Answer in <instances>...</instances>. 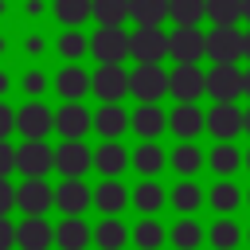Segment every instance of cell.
I'll return each instance as SVG.
<instances>
[{
	"label": "cell",
	"instance_id": "6da1fadb",
	"mask_svg": "<svg viewBox=\"0 0 250 250\" xmlns=\"http://www.w3.org/2000/svg\"><path fill=\"white\" fill-rule=\"evenodd\" d=\"M242 55H246V35L238 31V23H215V31H207L211 62H238Z\"/></svg>",
	"mask_w": 250,
	"mask_h": 250
},
{
	"label": "cell",
	"instance_id": "7a4b0ae2",
	"mask_svg": "<svg viewBox=\"0 0 250 250\" xmlns=\"http://www.w3.org/2000/svg\"><path fill=\"white\" fill-rule=\"evenodd\" d=\"M168 82H172V74H164L160 62H141L129 74V94L141 98V102H160L168 94Z\"/></svg>",
	"mask_w": 250,
	"mask_h": 250
},
{
	"label": "cell",
	"instance_id": "3957f363",
	"mask_svg": "<svg viewBox=\"0 0 250 250\" xmlns=\"http://www.w3.org/2000/svg\"><path fill=\"white\" fill-rule=\"evenodd\" d=\"M168 55L176 62H199L207 55V35L195 31V23H176V31H168Z\"/></svg>",
	"mask_w": 250,
	"mask_h": 250
},
{
	"label": "cell",
	"instance_id": "277c9868",
	"mask_svg": "<svg viewBox=\"0 0 250 250\" xmlns=\"http://www.w3.org/2000/svg\"><path fill=\"white\" fill-rule=\"evenodd\" d=\"M207 94L215 102H234L238 94H246V74L234 62H215L207 70Z\"/></svg>",
	"mask_w": 250,
	"mask_h": 250
},
{
	"label": "cell",
	"instance_id": "5b68a950",
	"mask_svg": "<svg viewBox=\"0 0 250 250\" xmlns=\"http://www.w3.org/2000/svg\"><path fill=\"white\" fill-rule=\"evenodd\" d=\"M90 51L98 62H125V55H133L121 23H102V31H94V39H90Z\"/></svg>",
	"mask_w": 250,
	"mask_h": 250
},
{
	"label": "cell",
	"instance_id": "8992f818",
	"mask_svg": "<svg viewBox=\"0 0 250 250\" xmlns=\"http://www.w3.org/2000/svg\"><path fill=\"white\" fill-rule=\"evenodd\" d=\"M55 203V188L43 180V176H27L20 188H16V207L23 215H47Z\"/></svg>",
	"mask_w": 250,
	"mask_h": 250
},
{
	"label": "cell",
	"instance_id": "52a82bcc",
	"mask_svg": "<svg viewBox=\"0 0 250 250\" xmlns=\"http://www.w3.org/2000/svg\"><path fill=\"white\" fill-rule=\"evenodd\" d=\"M168 94H172L176 102H195L199 94H207V74H203L195 62H176L172 82H168Z\"/></svg>",
	"mask_w": 250,
	"mask_h": 250
},
{
	"label": "cell",
	"instance_id": "ba28073f",
	"mask_svg": "<svg viewBox=\"0 0 250 250\" xmlns=\"http://www.w3.org/2000/svg\"><path fill=\"white\" fill-rule=\"evenodd\" d=\"M129 51H133L137 62H160L168 55V35L160 27H141L137 23V31L129 35Z\"/></svg>",
	"mask_w": 250,
	"mask_h": 250
},
{
	"label": "cell",
	"instance_id": "9c48e42d",
	"mask_svg": "<svg viewBox=\"0 0 250 250\" xmlns=\"http://www.w3.org/2000/svg\"><path fill=\"white\" fill-rule=\"evenodd\" d=\"M16 152H20V172L23 176H47L55 168V148H47L43 137H23V145Z\"/></svg>",
	"mask_w": 250,
	"mask_h": 250
},
{
	"label": "cell",
	"instance_id": "30bf717a",
	"mask_svg": "<svg viewBox=\"0 0 250 250\" xmlns=\"http://www.w3.org/2000/svg\"><path fill=\"white\" fill-rule=\"evenodd\" d=\"M207 129L215 133V141H230L246 129V113L234 102H215V109L207 113Z\"/></svg>",
	"mask_w": 250,
	"mask_h": 250
},
{
	"label": "cell",
	"instance_id": "8fae6325",
	"mask_svg": "<svg viewBox=\"0 0 250 250\" xmlns=\"http://www.w3.org/2000/svg\"><path fill=\"white\" fill-rule=\"evenodd\" d=\"M125 90H129V74H125L121 62H102V66L94 70V94H98L102 102H121Z\"/></svg>",
	"mask_w": 250,
	"mask_h": 250
},
{
	"label": "cell",
	"instance_id": "7c38bea8",
	"mask_svg": "<svg viewBox=\"0 0 250 250\" xmlns=\"http://www.w3.org/2000/svg\"><path fill=\"white\" fill-rule=\"evenodd\" d=\"M168 129H172L180 141H195V137L207 129V113H203L195 102H180V105L168 113Z\"/></svg>",
	"mask_w": 250,
	"mask_h": 250
},
{
	"label": "cell",
	"instance_id": "4fadbf2b",
	"mask_svg": "<svg viewBox=\"0 0 250 250\" xmlns=\"http://www.w3.org/2000/svg\"><path fill=\"white\" fill-rule=\"evenodd\" d=\"M55 168H59L62 176H82V172H90V168H94V152L82 145V137L62 141V145L55 148Z\"/></svg>",
	"mask_w": 250,
	"mask_h": 250
},
{
	"label": "cell",
	"instance_id": "5bb4252c",
	"mask_svg": "<svg viewBox=\"0 0 250 250\" xmlns=\"http://www.w3.org/2000/svg\"><path fill=\"white\" fill-rule=\"evenodd\" d=\"M16 129H20L23 137H47V133L55 129V113L35 98V102H27V105L16 109Z\"/></svg>",
	"mask_w": 250,
	"mask_h": 250
},
{
	"label": "cell",
	"instance_id": "9a60e30c",
	"mask_svg": "<svg viewBox=\"0 0 250 250\" xmlns=\"http://www.w3.org/2000/svg\"><path fill=\"white\" fill-rule=\"evenodd\" d=\"M90 203H94V191H90L78 176H66V180L55 188V207H59L62 215H82Z\"/></svg>",
	"mask_w": 250,
	"mask_h": 250
},
{
	"label": "cell",
	"instance_id": "2e32d148",
	"mask_svg": "<svg viewBox=\"0 0 250 250\" xmlns=\"http://www.w3.org/2000/svg\"><path fill=\"white\" fill-rule=\"evenodd\" d=\"M55 129L62 133V141H74V137H86L94 129V117L82 102H66L59 113H55Z\"/></svg>",
	"mask_w": 250,
	"mask_h": 250
},
{
	"label": "cell",
	"instance_id": "e0dca14e",
	"mask_svg": "<svg viewBox=\"0 0 250 250\" xmlns=\"http://www.w3.org/2000/svg\"><path fill=\"white\" fill-rule=\"evenodd\" d=\"M55 242V227L43 219V215H27L20 227H16V246L20 250H47Z\"/></svg>",
	"mask_w": 250,
	"mask_h": 250
},
{
	"label": "cell",
	"instance_id": "ac0fdd59",
	"mask_svg": "<svg viewBox=\"0 0 250 250\" xmlns=\"http://www.w3.org/2000/svg\"><path fill=\"white\" fill-rule=\"evenodd\" d=\"M55 90H59L66 102H82V98L94 90V78H90L78 62H66V66L55 74Z\"/></svg>",
	"mask_w": 250,
	"mask_h": 250
},
{
	"label": "cell",
	"instance_id": "d6986e66",
	"mask_svg": "<svg viewBox=\"0 0 250 250\" xmlns=\"http://www.w3.org/2000/svg\"><path fill=\"white\" fill-rule=\"evenodd\" d=\"M94 129L102 137H121L125 129H133V113H125L117 102H105L98 113H94Z\"/></svg>",
	"mask_w": 250,
	"mask_h": 250
},
{
	"label": "cell",
	"instance_id": "ffe728a7",
	"mask_svg": "<svg viewBox=\"0 0 250 250\" xmlns=\"http://www.w3.org/2000/svg\"><path fill=\"white\" fill-rule=\"evenodd\" d=\"M129 160H133V152H125V145H117L113 137H105V145L94 148V168H98L102 176H117V172H125Z\"/></svg>",
	"mask_w": 250,
	"mask_h": 250
},
{
	"label": "cell",
	"instance_id": "44dd1931",
	"mask_svg": "<svg viewBox=\"0 0 250 250\" xmlns=\"http://www.w3.org/2000/svg\"><path fill=\"white\" fill-rule=\"evenodd\" d=\"M172 16V0H129V20L141 27H160Z\"/></svg>",
	"mask_w": 250,
	"mask_h": 250
},
{
	"label": "cell",
	"instance_id": "7402d4cb",
	"mask_svg": "<svg viewBox=\"0 0 250 250\" xmlns=\"http://www.w3.org/2000/svg\"><path fill=\"white\" fill-rule=\"evenodd\" d=\"M90 238H94V230H90L78 215H66V219L55 227V242H59L62 250H86Z\"/></svg>",
	"mask_w": 250,
	"mask_h": 250
},
{
	"label": "cell",
	"instance_id": "603a6c76",
	"mask_svg": "<svg viewBox=\"0 0 250 250\" xmlns=\"http://www.w3.org/2000/svg\"><path fill=\"white\" fill-rule=\"evenodd\" d=\"M168 129V117L160 113V105L156 102H141V109L133 113V133H141L145 141H152V137H160Z\"/></svg>",
	"mask_w": 250,
	"mask_h": 250
},
{
	"label": "cell",
	"instance_id": "cb8c5ba5",
	"mask_svg": "<svg viewBox=\"0 0 250 250\" xmlns=\"http://www.w3.org/2000/svg\"><path fill=\"white\" fill-rule=\"evenodd\" d=\"M125 199H129V191H125V184H117L113 176H109L105 184L94 188V207H98L102 215H117V211H125Z\"/></svg>",
	"mask_w": 250,
	"mask_h": 250
},
{
	"label": "cell",
	"instance_id": "d4e9b609",
	"mask_svg": "<svg viewBox=\"0 0 250 250\" xmlns=\"http://www.w3.org/2000/svg\"><path fill=\"white\" fill-rule=\"evenodd\" d=\"M207 203H211L219 215H230V211H238V203H242V188L230 184V180H219V184L207 191Z\"/></svg>",
	"mask_w": 250,
	"mask_h": 250
},
{
	"label": "cell",
	"instance_id": "484cf974",
	"mask_svg": "<svg viewBox=\"0 0 250 250\" xmlns=\"http://www.w3.org/2000/svg\"><path fill=\"white\" fill-rule=\"evenodd\" d=\"M125 238H129V230H125V223L121 219H102L98 227H94V242L102 246V250H121L125 246Z\"/></svg>",
	"mask_w": 250,
	"mask_h": 250
},
{
	"label": "cell",
	"instance_id": "4316f807",
	"mask_svg": "<svg viewBox=\"0 0 250 250\" xmlns=\"http://www.w3.org/2000/svg\"><path fill=\"white\" fill-rule=\"evenodd\" d=\"M172 207H176L180 215L199 211V207H203V188H199V184H191V180H180V184L172 188Z\"/></svg>",
	"mask_w": 250,
	"mask_h": 250
},
{
	"label": "cell",
	"instance_id": "83f0119b",
	"mask_svg": "<svg viewBox=\"0 0 250 250\" xmlns=\"http://www.w3.org/2000/svg\"><path fill=\"white\" fill-rule=\"evenodd\" d=\"M207 238H211V246H215V250H234V246L242 242V230H238V223H234V219H227V215H223V219H215V223H211Z\"/></svg>",
	"mask_w": 250,
	"mask_h": 250
},
{
	"label": "cell",
	"instance_id": "f1b7e54d",
	"mask_svg": "<svg viewBox=\"0 0 250 250\" xmlns=\"http://www.w3.org/2000/svg\"><path fill=\"white\" fill-rule=\"evenodd\" d=\"M55 16L66 27H78L94 16V0H55Z\"/></svg>",
	"mask_w": 250,
	"mask_h": 250
},
{
	"label": "cell",
	"instance_id": "f546056e",
	"mask_svg": "<svg viewBox=\"0 0 250 250\" xmlns=\"http://www.w3.org/2000/svg\"><path fill=\"white\" fill-rule=\"evenodd\" d=\"M242 164H246V156H242L230 141H219V145H215V152H211V168H215L219 176H230V172H238Z\"/></svg>",
	"mask_w": 250,
	"mask_h": 250
},
{
	"label": "cell",
	"instance_id": "4dcf8cb0",
	"mask_svg": "<svg viewBox=\"0 0 250 250\" xmlns=\"http://www.w3.org/2000/svg\"><path fill=\"white\" fill-rule=\"evenodd\" d=\"M133 203H137V211H141V215H152V211H160V207H164V188H160V184H152V180H145V184H137V188H133Z\"/></svg>",
	"mask_w": 250,
	"mask_h": 250
},
{
	"label": "cell",
	"instance_id": "1f68e13d",
	"mask_svg": "<svg viewBox=\"0 0 250 250\" xmlns=\"http://www.w3.org/2000/svg\"><path fill=\"white\" fill-rule=\"evenodd\" d=\"M168 238H172V246H176V250H199L203 230H199V223L188 215V219H180V223L172 227V234H168Z\"/></svg>",
	"mask_w": 250,
	"mask_h": 250
},
{
	"label": "cell",
	"instance_id": "d6a6232c",
	"mask_svg": "<svg viewBox=\"0 0 250 250\" xmlns=\"http://www.w3.org/2000/svg\"><path fill=\"white\" fill-rule=\"evenodd\" d=\"M211 23H238L246 20V0H207Z\"/></svg>",
	"mask_w": 250,
	"mask_h": 250
},
{
	"label": "cell",
	"instance_id": "836d02e7",
	"mask_svg": "<svg viewBox=\"0 0 250 250\" xmlns=\"http://www.w3.org/2000/svg\"><path fill=\"white\" fill-rule=\"evenodd\" d=\"M133 168H137L141 176L160 172V168H164V148H160V145H152V141H145V145L133 152Z\"/></svg>",
	"mask_w": 250,
	"mask_h": 250
},
{
	"label": "cell",
	"instance_id": "e575fe53",
	"mask_svg": "<svg viewBox=\"0 0 250 250\" xmlns=\"http://www.w3.org/2000/svg\"><path fill=\"white\" fill-rule=\"evenodd\" d=\"M172 168H176L180 176H195V172L203 168V152H199L191 141H180V148L172 152Z\"/></svg>",
	"mask_w": 250,
	"mask_h": 250
},
{
	"label": "cell",
	"instance_id": "d590c367",
	"mask_svg": "<svg viewBox=\"0 0 250 250\" xmlns=\"http://www.w3.org/2000/svg\"><path fill=\"white\" fill-rule=\"evenodd\" d=\"M133 242H137L141 250H160V242H164V227H160L156 219H141L137 230H133Z\"/></svg>",
	"mask_w": 250,
	"mask_h": 250
},
{
	"label": "cell",
	"instance_id": "8d00e7d4",
	"mask_svg": "<svg viewBox=\"0 0 250 250\" xmlns=\"http://www.w3.org/2000/svg\"><path fill=\"white\" fill-rule=\"evenodd\" d=\"M94 20L98 23H125L129 20V0H94Z\"/></svg>",
	"mask_w": 250,
	"mask_h": 250
},
{
	"label": "cell",
	"instance_id": "74e56055",
	"mask_svg": "<svg viewBox=\"0 0 250 250\" xmlns=\"http://www.w3.org/2000/svg\"><path fill=\"white\" fill-rule=\"evenodd\" d=\"M86 51H90V39H86L82 31H62V35H59V55H62L66 62H78Z\"/></svg>",
	"mask_w": 250,
	"mask_h": 250
},
{
	"label": "cell",
	"instance_id": "f35d334b",
	"mask_svg": "<svg viewBox=\"0 0 250 250\" xmlns=\"http://www.w3.org/2000/svg\"><path fill=\"white\" fill-rule=\"evenodd\" d=\"M207 16V0H172V20L176 23H199Z\"/></svg>",
	"mask_w": 250,
	"mask_h": 250
},
{
	"label": "cell",
	"instance_id": "ab89813d",
	"mask_svg": "<svg viewBox=\"0 0 250 250\" xmlns=\"http://www.w3.org/2000/svg\"><path fill=\"white\" fill-rule=\"evenodd\" d=\"M20 168V152L8 145V137L0 141V176H8V172H16Z\"/></svg>",
	"mask_w": 250,
	"mask_h": 250
},
{
	"label": "cell",
	"instance_id": "60d3db41",
	"mask_svg": "<svg viewBox=\"0 0 250 250\" xmlns=\"http://www.w3.org/2000/svg\"><path fill=\"white\" fill-rule=\"evenodd\" d=\"M23 90H27V94H43V90H47V74H43V70H27V74H23Z\"/></svg>",
	"mask_w": 250,
	"mask_h": 250
},
{
	"label": "cell",
	"instance_id": "b9f144b4",
	"mask_svg": "<svg viewBox=\"0 0 250 250\" xmlns=\"http://www.w3.org/2000/svg\"><path fill=\"white\" fill-rule=\"evenodd\" d=\"M16 207V188L8 184V176H0V215H8Z\"/></svg>",
	"mask_w": 250,
	"mask_h": 250
},
{
	"label": "cell",
	"instance_id": "7bdbcfd3",
	"mask_svg": "<svg viewBox=\"0 0 250 250\" xmlns=\"http://www.w3.org/2000/svg\"><path fill=\"white\" fill-rule=\"evenodd\" d=\"M12 129H16V109H12V105H4V98H0V141H4Z\"/></svg>",
	"mask_w": 250,
	"mask_h": 250
},
{
	"label": "cell",
	"instance_id": "ee69618b",
	"mask_svg": "<svg viewBox=\"0 0 250 250\" xmlns=\"http://www.w3.org/2000/svg\"><path fill=\"white\" fill-rule=\"evenodd\" d=\"M16 246V227L8 223V215H0V250H12Z\"/></svg>",
	"mask_w": 250,
	"mask_h": 250
},
{
	"label": "cell",
	"instance_id": "f6af8a7d",
	"mask_svg": "<svg viewBox=\"0 0 250 250\" xmlns=\"http://www.w3.org/2000/svg\"><path fill=\"white\" fill-rule=\"evenodd\" d=\"M43 51V39L39 35H27V55H39Z\"/></svg>",
	"mask_w": 250,
	"mask_h": 250
},
{
	"label": "cell",
	"instance_id": "bcb514c9",
	"mask_svg": "<svg viewBox=\"0 0 250 250\" xmlns=\"http://www.w3.org/2000/svg\"><path fill=\"white\" fill-rule=\"evenodd\" d=\"M4 94H8V74L0 70V98H4Z\"/></svg>",
	"mask_w": 250,
	"mask_h": 250
},
{
	"label": "cell",
	"instance_id": "7dc6e473",
	"mask_svg": "<svg viewBox=\"0 0 250 250\" xmlns=\"http://www.w3.org/2000/svg\"><path fill=\"white\" fill-rule=\"evenodd\" d=\"M246 59H250V31H246Z\"/></svg>",
	"mask_w": 250,
	"mask_h": 250
},
{
	"label": "cell",
	"instance_id": "c3c4849f",
	"mask_svg": "<svg viewBox=\"0 0 250 250\" xmlns=\"http://www.w3.org/2000/svg\"><path fill=\"white\" fill-rule=\"evenodd\" d=\"M246 98H250V70H246Z\"/></svg>",
	"mask_w": 250,
	"mask_h": 250
},
{
	"label": "cell",
	"instance_id": "681fc988",
	"mask_svg": "<svg viewBox=\"0 0 250 250\" xmlns=\"http://www.w3.org/2000/svg\"><path fill=\"white\" fill-rule=\"evenodd\" d=\"M246 133H250V109H246Z\"/></svg>",
	"mask_w": 250,
	"mask_h": 250
},
{
	"label": "cell",
	"instance_id": "f907efd6",
	"mask_svg": "<svg viewBox=\"0 0 250 250\" xmlns=\"http://www.w3.org/2000/svg\"><path fill=\"white\" fill-rule=\"evenodd\" d=\"M246 20H250V0H246Z\"/></svg>",
	"mask_w": 250,
	"mask_h": 250
},
{
	"label": "cell",
	"instance_id": "816d5d0a",
	"mask_svg": "<svg viewBox=\"0 0 250 250\" xmlns=\"http://www.w3.org/2000/svg\"><path fill=\"white\" fill-rule=\"evenodd\" d=\"M246 168H250V152H246Z\"/></svg>",
	"mask_w": 250,
	"mask_h": 250
},
{
	"label": "cell",
	"instance_id": "f5cc1de1",
	"mask_svg": "<svg viewBox=\"0 0 250 250\" xmlns=\"http://www.w3.org/2000/svg\"><path fill=\"white\" fill-rule=\"evenodd\" d=\"M246 203H250V191H246Z\"/></svg>",
	"mask_w": 250,
	"mask_h": 250
},
{
	"label": "cell",
	"instance_id": "db71d44e",
	"mask_svg": "<svg viewBox=\"0 0 250 250\" xmlns=\"http://www.w3.org/2000/svg\"><path fill=\"white\" fill-rule=\"evenodd\" d=\"M246 238H250V230H246Z\"/></svg>",
	"mask_w": 250,
	"mask_h": 250
}]
</instances>
